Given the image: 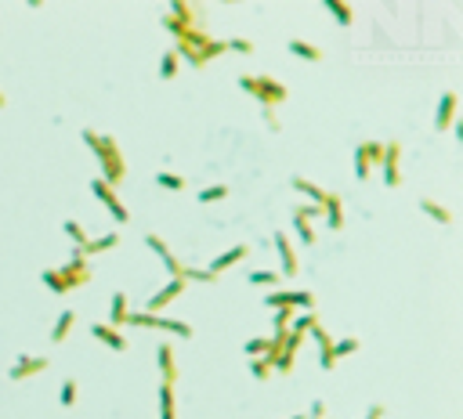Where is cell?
<instances>
[{
  "label": "cell",
  "instance_id": "cell-4",
  "mask_svg": "<svg viewBox=\"0 0 463 419\" xmlns=\"http://www.w3.org/2000/svg\"><path fill=\"white\" fill-rule=\"evenodd\" d=\"M127 325H141V329H163V332H174L181 340H192V325L178 322V318H163V314H149V311H131L127 314Z\"/></svg>",
  "mask_w": 463,
  "mask_h": 419
},
{
  "label": "cell",
  "instance_id": "cell-45",
  "mask_svg": "<svg viewBox=\"0 0 463 419\" xmlns=\"http://www.w3.org/2000/svg\"><path fill=\"white\" fill-rule=\"evenodd\" d=\"M4 105H8V98H4V91H0V109H4Z\"/></svg>",
  "mask_w": 463,
  "mask_h": 419
},
{
  "label": "cell",
  "instance_id": "cell-12",
  "mask_svg": "<svg viewBox=\"0 0 463 419\" xmlns=\"http://www.w3.org/2000/svg\"><path fill=\"white\" fill-rule=\"evenodd\" d=\"M276 249H279V260H283V271H279V275H283V279H293V275L301 271V264H297V253H293L286 232H276Z\"/></svg>",
  "mask_w": 463,
  "mask_h": 419
},
{
  "label": "cell",
  "instance_id": "cell-22",
  "mask_svg": "<svg viewBox=\"0 0 463 419\" xmlns=\"http://www.w3.org/2000/svg\"><path fill=\"white\" fill-rule=\"evenodd\" d=\"M420 210H424L427 217H434L438 224H453V210H446L441 203H434L431 196H424V199H420Z\"/></svg>",
  "mask_w": 463,
  "mask_h": 419
},
{
  "label": "cell",
  "instance_id": "cell-13",
  "mask_svg": "<svg viewBox=\"0 0 463 419\" xmlns=\"http://www.w3.org/2000/svg\"><path fill=\"white\" fill-rule=\"evenodd\" d=\"M181 293H185V282H181V279H171V282H166V286L156 293V297L149 300V304H145V311H149V314H159L166 304H174V300L181 297Z\"/></svg>",
  "mask_w": 463,
  "mask_h": 419
},
{
  "label": "cell",
  "instance_id": "cell-46",
  "mask_svg": "<svg viewBox=\"0 0 463 419\" xmlns=\"http://www.w3.org/2000/svg\"><path fill=\"white\" fill-rule=\"evenodd\" d=\"M286 419H308V416H286Z\"/></svg>",
  "mask_w": 463,
  "mask_h": 419
},
{
  "label": "cell",
  "instance_id": "cell-24",
  "mask_svg": "<svg viewBox=\"0 0 463 419\" xmlns=\"http://www.w3.org/2000/svg\"><path fill=\"white\" fill-rule=\"evenodd\" d=\"M73 322H76V311H62L58 322L51 325V344H62V340H66L69 329H73Z\"/></svg>",
  "mask_w": 463,
  "mask_h": 419
},
{
  "label": "cell",
  "instance_id": "cell-43",
  "mask_svg": "<svg viewBox=\"0 0 463 419\" xmlns=\"http://www.w3.org/2000/svg\"><path fill=\"white\" fill-rule=\"evenodd\" d=\"M264 123H268V131H279V116H276V109H264Z\"/></svg>",
  "mask_w": 463,
  "mask_h": 419
},
{
  "label": "cell",
  "instance_id": "cell-29",
  "mask_svg": "<svg viewBox=\"0 0 463 419\" xmlns=\"http://www.w3.org/2000/svg\"><path fill=\"white\" fill-rule=\"evenodd\" d=\"M228 199V184H210V188H199V206L203 203H221Z\"/></svg>",
  "mask_w": 463,
  "mask_h": 419
},
{
  "label": "cell",
  "instance_id": "cell-7",
  "mask_svg": "<svg viewBox=\"0 0 463 419\" xmlns=\"http://www.w3.org/2000/svg\"><path fill=\"white\" fill-rule=\"evenodd\" d=\"M91 196H94V199H101V206L109 210V214H113V217H116L120 224H127V221H131V210L120 203V196H116L113 188L101 181V177H94V181H91Z\"/></svg>",
  "mask_w": 463,
  "mask_h": 419
},
{
  "label": "cell",
  "instance_id": "cell-19",
  "mask_svg": "<svg viewBox=\"0 0 463 419\" xmlns=\"http://www.w3.org/2000/svg\"><path fill=\"white\" fill-rule=\"evenodd\" d=\"M91 337L101 340L109 351H127V340H123V332L113 329V325H91Z\"/></svg>",
  "mask_w": 463,
  "mask_h": 419
},
{
  "label": "cell",
  "instance_id": "cell-42",
  "mask_svg": "<svg viewBox=\"0 0 463 419\" xmlns=\"http://www.w3.org/2000/svg\"><path fill=\"white\" fill-rule=\"evenodd\" d=\"M304 416H308V419H326V402H322V397H315L311 409H308Z\"/></svg>",
  "mask_w": 463,
  "mask_h": 419
},
{
  "label": "cell",
  "instance_id": "cell-35",
  "mask_svg": "<svg viewBox=\"0 0 463 419\" xmlns=\"http://www.w3.org/2000/svg\"><path fill=\"white\" fill-rule=\"evenodd\" d=\"M283 275H279V271H264V267H257V271H250V282H254V286H276Z\"/></svg>",
  "mask_w": 463,
  "mask_h": 419
},
{
  "label": "cell",
  "instance_id": "cell-31",
  "mask_svg": "<svg viewBox=\"0 0 463 419\" xmlns=\"http://www.w3.org/2000/svg\"><path fill=\"white\" fill-rule=\"evenodd\" d=\"M58 402H62V409H73V405H76V380H62Z\"/></svg>",
  "mask_w": 463,
  "mask_h": 419
},
{
  "label": "cell",
  "instance_id": "cell-8",
  "mask_svg": "<svg viewBox=\"0 0 463 419\" xmlns=\"http://www.w3.org/2000/svg\"><path fill=\"white\" fill-rule=\"evenodd\" d=\"M398 163H402V141H384V156H380V174L387 188L402 184V174H398Z\"/></svg>",
  "mask_w": 463,
  "mask_h": 419
},
{
  "label": "cell",
  "instance_id": "cell-40",
  "mask_svg": "<svg viewBox=\"0 0 463 419\" xmlns=\"http://www.w3.org/2000/svg\"><path fill=\"white\" fill-rule=\"evenodd\" d=\"M308 332H311V340L319 344V351H322V347H333V337H329V332H326V329H322L319 322H315V325H311Z\"/></svg>",
  "mask_w": 463,
  "mask_h": 419
},
{
  "label": "cell",
  "instance_id": "cell-30",
  "mask_svg": "<svg viewBox=\"0 0 463 419\" xmlns=\"http://www.w3.org/2000/svg\"><path fill=\"white\" fill-rule=\"evenodd\" d=\"M156 184H159V188H174V192H181L188 181H185L181 174H174V170H159V174H156Z\"/></svg>",
  "mask_w": 463,
  "mask_h": 419
},
{
  "label": "cell",
  "instance_id": "cell-28",
  "mask_svg": "<svg viewBox=\"0 0 463 419\" xmlns=\"http://www.w3.org/2000/svg\"><path fill=\"white\" fill-rule=\"evenodd\" d=\"M188 279H196V282H203V286L218 282V275H214L210 267H188V264H185V271H181V282H188Z\"/></svg>",
  "mask_w": 463,
  "mask_h": 419
},
{
  "label": "cell",
  "instance_id": "cell-21",
  "mask_svg": "<svg viewBox=\"0 0 463 419\" xmlns=\"http://www.w3.org/2000/svg\"><path fill=\"white\" fill-rule=\"evenodd\" d=\"M113 246H120V235H116V232L98 235V239H87V246H83L80 253H83V257H98V253H105V249H113Z\"/></svg>",
  "mask_w": 463,
  "mask_h": 419
},
{
  "label": "cell",
  "instance_id": "cell-32",
  "mask_svg": "<svg viewBox=\"0 0 463 419\" xmlns=\"http://www.w3.org/2000/svg\"><path fill=\"white\" fill-rule=\"evenodd\" d=\"M62 232H66V235L76 242V249H83V246H87V232H83V228H80L76 221H66V224H62Z\"/></svg>",
  "mask_w": 463,
  "mask_h": 419
},
{
  "label": "cell",
  "instance_id": "cell-44",
  "mask_svg": "<svg viewBox=\"0 0 463 419\" xmlns=\"http://www.w3.org/2000/svg\"><path fill=\"white\" fill-rule=\"evenodd\" d=\"M366 419H384V405H369L366 409Z\"/></svg>",
  "mask_w": 463,
  "mask_h": 419
},
{
  "label": "cell",
  "instance_id": "cell-36",
  "mask_svg": "<svg viewBox=\"0 0 463 419\" xmlns=\"http://www.w3.org/2000/svg\"><path fill=\"white\" fill-rule=\"evenodd\" d=\"M290 322H293V311H290V307L276 311V337H286V332H290Z\"/></svg>",
  "mask_w": 463,
  "mask_h": 419
},
{
  "label": "cell",
  "instance_id": "cell-14",
  "mask_svg": "<svg viewBox=\"0 0 463 419\" xmlns=\"http://www.w3.org/2000/svg\"><path fill=\"white\" fill-rule=\"evenodd\" d=\"M456 94L453 91H446L438 98V109H434V131H449L453 127V119H456Z\"/></svg>",
  "mask_w": 463,
  "mask_h": 419
},
{
  "label": "cell",
  "instance_id": "cell-17",
  "mask_svg": "<svg viewBox=\"0 0 463 419\" xmlns=\"http://www.w3.org/2000/svg\"><path fill=\"white\" fill-rule=\"evenodd\" d=\"M156 362L163 372V383H178V362H174V344H159L156 347Z\"/></svg>",
  "mask_w": 463,
  "mask_h": 419
},
{
  "label": "cell",
  "instance_id": "cell-11",
  "mask_svg": "<svg viewBox=\"0 0 463 419\" xmlns=\"http://www.w3.org/2000/svg\"><path fill=\"white\" fill-rule=\"evenodd\" d=\"M145 246H149V249H152V253H156V257L163 260V267H166V271H171V279H181V271H185V264H181V260H178V257L171 253V246H166V242H163L159 235H152V232H145Z\"/></svg>",
  "mask_w": 463,
  "mask_h": 419
},
{
  "label": "cell",
  "instance_id": "cell-34",
  "mask_svg": "<svg viewBox=\"0 0 463 419\" xmlns=\"http://www.w3.org/2000/svg\"><path fill=\"white\" fill-rule=\"evenodd\" d=\"M315 322H319V318H315L311 311H304V314H297V318L290 322V332H297V337H304V332H308V329H311Z\"/></svg>",
  "mask_w": 463,
  "mask_h": 419
},
{
  "label": "cell",
  "instance_id": "cell-23",
  "mask_svg": "<svg viewBox=\"0 0 463 419\" xmlns=\"http://www.w3.org/2000/svg\"><path fill=\"white\" fill-rule=\"evenodd\" d=\"M159 419H178V405H174V383L159 387Z\"/></svg>",
  "mask_w": 463,
  "mask_h": 419
},
{
  "label": "cell",
  "instance_id": "cell-25",
  "mask_svg": "<svg viewBox=\"0 0 463 419\" xmlns=\"http://www.w3.org/2000/svg\"><path fill=\"white\" fill-rule=\"evenodd\" d=\"M290 54H297V58H304V61H322V47H315V44H308V40H290Z\"/></svg>",
  "mask_w": 463,
  "mask_h": 419
},
{
  "label": "cell",
  "instance_id": "cell-20",
  "mask_svg": "<svg viewBox=\"0 0 463 419\" xmlns=\"http://www.w3.org/2000/svg\"><path fill=\"white\" fill-rule=\"evenodd\" d=\"M127 314H131V307H127V293H113V304H109V322H113V329L127 325Z\"/></svg>",
  "mask_w": 463,
  "mask_h": 419
},
{
  "label": "cell",
  "instance_id": "cell-1",
  "mask_svg": "<svg viewBox=\"0 0 463 419\" xmlns=\"http://www.w3.org/2000/svg\"><path fill=\"white\" fill-rule=\"evenodd\" d=\"M163 29H171L174 33V40H178V58H185L192 69H203V66H210L218 54H225V40H214L206 29H188V26H181V22H174L171 15H163Z\"/></svg>",
  "mask_w": 463,
  "mask_h": 419
},
{
  "label": "cell",
  "instance_id": "cell-38",
  "mask_svg": "<svg viewBox=\"0 0 463 419\" xmlns=\"http://www.w3.org/2000/svg\"><path fill=\"white\" fill-rule=\"evenodd\" d=\"M355 351H359V340L348 337V340H341V344H333V358H348V354H355Z\"/></svg>",
  "mask_w": 463,
  "mask_h": 419
},
{
  "label": "cell",
  "instance_id": "cell-27",
  "mask_svg": "<svg viewBox=\"0 0 463 419\" xmlns=\"http://www.w3.org/2000/svg\"><path fill=\"white\" fill-rule=\"evenodd\" d=\"M178 66H181L178 51H174V47H171V51H163V61H159V80H174V76H178Z\"/></svg>",
  "mask_w": 463,
  "mask_h": 419
},
{
  "label": "cell",
  "instance_id": "cell-39",
  "mask_svg": "<svg viewBox=\"0 0 463 419\" xmlns=\"http://www.w3.org/2000/svg\"><path fill=\"white\" fill-rule=\"evenodd\" d=\"M225 51H236V54H250L254 44H250L246 36H236V40H225Z\"/></svg>",
  "mask_w": 463,
  "mask_h": 419
},
{
  "label": "cell",
  "instance_id": "cell-41",
  "mask_svg": "<svg viewBox=\"0 0 463 419\" xmlns=\"http://www.w3.org/2000/svg\"><path fill=\"white\" fill-rule=\"evenodd\" d=\"M311 304H315V297H311L308 289H297V293H293V307H301V311H311Z\"/></svg>",
  "mask_w": 463,
  "mask_h": 419
},
{
  "label": "cell",
  "instance_id": "cell-37",
  "mask_svg": "<svg viewBox=\"0 0 463 419\" xmlns=\"http://www.w3.org/2000/svg\"><path fill=\"white\" fill-rule=\"evenodd\" d=\"M250 372H254L257 380L264 383L268 376H271V362H268V358H250Z\"/></svg>",
  "mask_w": 463,
  "mask_h": 419
},
{
  "label": "cell",
  "instance_id": "cell-5",
  "mask_svg": "<svg viewBox=\"0 0 463 419\" xmlns=\"http://www.w3.org/2000/svg\"><path fill=\"white\" fill-rule=\"evenodd\" d=\"M380 156H384V141L366 138V141L355 145V177H359V181H369L373 166H380Z\"/></svg>",
  "mask_w": 463,
  "mask_h": 419
},
{
  "label": "cell",
  "instance_id": "cell-16",
  "mask_svg": "<svg viewBox=\"0 0 463 419\" xmlns=\"http://www.w3.org/2000/svg\"><path fill=\"white\" fill-rule=\"evenodd\" d=\"M246 253H250V246L246 242H239V246H232V249H225L221 257H214V264H210V271H214V275L221 279L225 271L232 267V264H239V260H246Z\"/></svg>",
  "mask_w": 463,
  "mask_h": 419
},
{
  "label": "cell",
  "instance_id": "cell-6",
  "mask_svg": "<svg viewBox=\"0 0 463 419\" xmlns=\"http://www.w3.org/2000/svg\"><path fill=\"white\" fill-rule=\"evenodd\" d=\"M55 271H58L62 286H66V293H73V289H80V286L91 282V264H87V257H83L80 249H73V260L62 264V267H55Z\"/></svg>",
  "mask_w": 463,
  "mask_h": 419
},
{
  "label": "cell",
  "instance_id": "cell-15",
  "mask_svg": "<svg viewBox=\"0 0 463 419\" xmlns=\"http://www.w3.org/2000/svg\"><path fill=\"white\" fill-rule=\"evenodd\" d=\"M322 221H326L329 232H341L344 228V199L336 192H329V199L322 203Z\"/></svg>",
  "mask_w": 463,
  "mask_h": 419
},
{
  "label": "cell",
  "instance_id": "cell-33",
  "mask_svg": "<svg viewBox=\"0 0 463 419\" xmlns=\"http://www.w3.org/2000/svg\"><path fill=\"white\" fill-rule=\"evenodd\" d=\"M264 304H268L271 311H283V307H290V311H293V293H268Z\"/></svg>",
  "mask_w": 463,
  "mask_h": 419
},
{
  "label": "cell",
  "instance_id": "cell-2",
  "mask_svg": "<svg viewBox=\"0 0 463 419\" xmlns=\"http://www.w3.org/2000/svg\"><path fill=\"white\" fill-rule=\"evenodd\" d=\"M83 145H87V149L94 152V159L101 163V181L113 188L123 184V177H127V163H123V152H120V141L113 138V134H98V131H87L83 127Z\"/></svg>",
  "mask_w": 463,
  "mask_h": 419
},
{
  "label": "cell",
  "instance_id": "cell-3",
  "mask_svg": "<svg viewBox=\"0 0 463 419\" xmlns=\"http://www.w3.org/2000/svg\"><path fill=\"white\" fill-rule=\"evenodd\" d=\"M239 87L250 94V98H257L261 101V109H276V105H283L286 98H290V87L283 80H276V76H250V73H243L239 76Z\"/></svg>",
  "mask_w": 463,
  "mask_h": 419
},
{
  "label": "cell",
  "instance_id": "cell-9",
  "mask_svg": "<svg viewBox=\"0 0 463 419\" xmlns=\"http://www.w3.org/2000/svg\"><path fill=\"white\" fill-rule=\"evenodd\" d=\"M48 358H44V354H22V358H18L15 365H11V380L15 383H22V380H29V376H40V372H48Z\"/></svg>",
  "mask_w": 463,
  "mask_h": 419
},
{
  "label": "cell",
  "instance_id": "cell-18",
  "mask_svg": "<svg viewBox=\"0 0 463 419\" xmlns=\"http://www.w3.org/2000/svg\"><path fill=\"white\" fill-rule=\"evenodd\" d=\"M290 184L297 188L301 196H308V199H311V206H322V203L329 199V192H326V188H319L315 181H308V177H301V174H293V177H290Z\"/></svg>",
  "mask_w": 463,
  "mask_h": 419
},
{
  "label": "cell",
  "instance_id": "cell-26",
  "mask_svg": "<svg viewBox=\"0 0 463 419\" xmlns=\"http://www.w3.org/2000/svg\"><path fill=\"white\" fill-rule=\"evenodd\" d=\"M333 18H336V22H341V26H351V18H355V11L344 4V0H326V4H322Z\"/></svg>",
  "mask_w": 463,
  "mask_h": 419
},
{
  "label": "cell",
  "instance_id": "cell-10",
  "mask_svg": "<svg viewBox=\"0 0 463 419\" xmlns=\"http://www.w3.org/2000/svg\"><path fill=\"white\" fill-rule=\"evenodd\" d=\"M301 340H304V337H297V332H286L283 344H279V351H276V358H271V369H276V372H290L293 362H297V347H301Z\"/></svg>",
  "mask_w": 463,
  "mask_h": 419
}]
</instances>
